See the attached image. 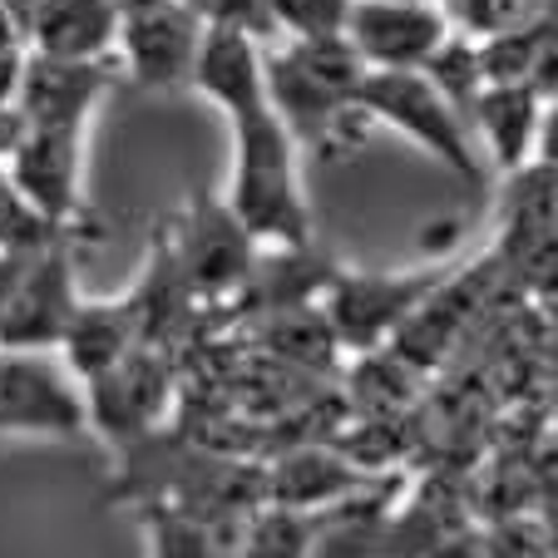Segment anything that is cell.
I'll return each mask as SVG.
<instances>
[{"label": "cell", "mask_w": 558, "mask_h": 558, "mask_svg": "<svg viewBox=\"0 0 558 558\" xmlns=\"http://www.w3.org/2000/svg\"><path fill=\"white\" fill-rule=\"evenodd\" d=\"M361 80H366V60L351 50L341 31L306 35L267 54V105L296 144H312L322 154L347 144L351 129L366 124Z\"/></svg>", "instance_id": "6da1fadb"}, {"label": "cell", "mask_w": 558, "mask_h": 558, "mask_svg": "<svg viewBox=\"0 0 558 558\" xmlns=\"http://www.w3.org/2000/svg\"><path fill=\"white\" fill-rule=\"evenodd\" d=\"M232 124V183L228 208L267 247H312V208L296 183V138L267 109L228 119Z\"/></svg>", "instance_id": "7a4b0ae2"}, {"label": "cell", "mask_w": 558, "mask_h": 558, "mask_svg": "<svg viewBox=\"0 0 558 558\" xmlns=\"http://www.w3.org/2000/svg\"><path fill=\"white\" fill-rule=\"evenodd\" d=\"M361 114L390 124L425 154H435L450 173L470 183H485L480 154H474V129L450 99L435 89L425 70H366L361 80Z\"/></svg>", "instance_id": "3957f363"}, {"label": "cell", "mask_w": 558, "mask_h": 558, "mask_svg": "<svg viewBox=\"0 0 558 558\" xmlns=\"http://www.w3.org/2000/svg\"><path fill=\"white\" fill-rule=\"evenodd\" d=\"M0 430L5 435L89 430L80 376L50 347H0Z\"/></svg>", "instance_id": "277c9868"}, {"label": "cell", "mask_w": 558, "mask_h": 558, "mask_svg": "<svg viewBox=\"0 0 558 558\" xmlns=\"http://www.w3.org/2000/svg\"><path fill=\"white\" fill-rule=\"evenodd\" d=\"M163 247H169L173 267H179L183 287L193 296H222L247 287L263 243L238 222V213L228 203H218L213 193H198L183 213L179 232L163 238Z\"/></svg>", "instance_id": "5b68a950"}, {"label": "cell", "mask_w": 558, "mask_h": 558, "mask_svg": "<svg viewBox=\"0 0 558 558\" xmlns=\"http://www.w3.org/2000/svg\"><path fill=\"white\" fill-rule=\"evenodd\" d=\"M445 287V272H396V277H380V272H337L327 287V327L337 337V347L351 351H371L380 347L386 337H396L405 316L425 302L430 292Z\"/></svg>", "instance_id": "8992f818"}, {"label": "cell", "mask_w": 558, "mask_h": 558, "mask_svg": "<svg viewBox=\"0 0 558 558\" xmlns=\"http://www.w3.org/2000/svg\"><path fill=\"white\" fill-rule=\"evenodd\" d=\"M341 35L366 70H421L450 35V21L440 0H351Z\"/></svg>", "instance_id": "52a82bcc"}, {"label": "cell", "mask_w": 558, "mask_h": 558, "mask_svg": "<svg viewBox=\"0 0 558 558\" xmlns=\"http://www.w3.org/2000/svg\"><path fill=\"white\" fill-rule=\"evenodd\" d=\"M198 15L183 0H158V5L119 15L114 50L144 89H183L193 74V60H198Z\"/></svg>", "instance_id": "ba28073f"}, {"label": "cell", "mask_w": 558, "mask_h": 558, "mask_svg": "<svg viewBox=\"0 0 558 558\" xmlns=\"http://www.w3.org/2000/svg\"><path fill=\"white\" fill-rule=\"evenodd\" d=\"M74 272L70 247L31 253L15 272L11 292L0 296V347H60L74 316Z\"/></svg>", "instance_id": "9c48e42d"}, {"label": "cell", "mask_w": 558, "mask_h": 558, "mask_svg": "<svg viewBox=\"0 0 558 558\" xmlns=\"http://www.w3.org/2000/svg\"><path fill=\"white\" fill-rule=\"evenodd\" d=\"M80 169H85V124H25L11 154V179L45 222L80 213Z\"/></svg>", "instance_id": "30bf717a"}, {"label": "cell", "mask_w": 558, "mask_h": 558, "mask_svg": "<svg viewBox=\"0 0 558 558\" xmlns=\"http://www.w3.org/2000/svg\"><path fill=\"white\" fill-rule=\"evenodd\" d=\"M85 411L89 425H99L114 440H138L148 435V425L163 415L169 401V366L158 351H148V341L129 347L114 366H105L99 376L85 380Z\"/></svg>", "instance_id": "8fae6325"}, {"label": "cell", "mask_w": 558, "mask_h": 558, "mask_svg": "<svg viewBox=\"0 0 558 558\" xmlns=\"http://www.w3.org/2000/svg\"><path fill=\"white\" fill-rule=\"evenodd\" d=\"M114 85L109 60H60V54H25L15 109L25 124H89L95 105Z\"/></svg>", "instance_id": "7c38bea8"}, {"label": "cell", "mask_w": 558, "mask_h": 558, "mask_svg": "<svg viewBox=\"0 0 558 558\" xmlns=\"http://www.w3.org/2000/svg\"><path fill=\"white\" fill-rule=\"evenodd\" d=\"M189 85L208 95L228 119L267 109V50L257 35L232 31V25H203L198 60H193Z\"/></svg>", "instance_id": "4fadbf2b"}, {"label": "cell", "mask_w": 558, "mask_h": 558, "mask_svg": "<svg viewBox=\"0 0 558 558\" xmlns=\"http://www.w3.org/2000/svg\"><path fill=\"white\" fill-rule=\"evenodd\" d=\"M25 40L35 54L109 60L119 40V5L114 0H40Z\"/></svg>", "instance_id": "5bb4252c"}, {"label": "cell", "mask_w": 558, "mask_h": 558, "mask_svg": "<svg viewBox=\"0 0 558 558\" xmlns=\"http://www.w3.org/2000/svg\"><path fill=\"white\" fill-rule=\"evenodd\" d=\"M544 124V89L538 85H485L470 105V129L495 148L499 169L519 173L529 163V148L538 144Z\"/></svg>", "instance_id": "9a60e30c"}, {"label": "cell", "mask_w": 558, "mask_h": 558, "mask_svg": "<svg viewBox=\"0 0 558 558\" xmlns=\"http://www.w3.org/2000/svg\"><path fill=\"white\" fill-rule=\"evenodd\" d=\"M64 347V366L74 371L80 380L99 376L105 366H114L129 347H138V327H134V312L129 302H114V306H74L70 327L60 337Z\"/></svg>", "instance_id": "2e32d148"}, {"label": "cell", "mask_w": 558, "mask_h": 558, "mask_svg": "<svg viewBox=\"0 0 558 558\" xmlns=\"http://www.w3.org/2000/svg\"><path fill=\"white\" fill-rule=\"evenodd\" d=\"M267 21H272V35L287 31L292 40H306V35H337L347 25V5L351 0H263Z\"/></svg>", "instance_id": "e0dca14e"}, {"label": "cell", "mask_w": 558, "mask_h": 558, "mask_svg": "<svg viewBox=\"0 0 558 558\" xmlns=\"http://www.w3.org/2000/svg\"><path fill=\"white\" fill-rule=\"evenodd\" d=\"M203 25H232V31H247L257 40L272 35V21H267V5L263 0H183Z\"/></svg>", "instance_id": "ac0fdd59"}, {"label": "cell", "mask_w": 558, "mask_h": 558, "mask_svg": "<svg viewBox=\"0 0 558 558\" xmlns=\"http://www.w3.org/2000/svg\"><path fill=\"white\" fill-rule=\"evenodd\" d=\"M25 134V114L15 105H0V158H11Z\"/></svg>", "instance_id": "d6986e66"}, {"label": "cell", "mask_w": 558, "mask_h": 558, "mask_svg": "<svg viewBox=\"0 0 558 558\" xmlns=\"http://www.w3.org/2000/svg\"><path fill=\"white\" fill-rule=\"evenodd\" d=\"M35 5H40V0H0V21L11 25L15 35H25V31H31Z\"/></svg>", "instance_id": "ffe728a7"}, {"label": "cell", "mask_w": 558, "mask_h": 558, "mask_svg": "<svg viewBox=\"0 0 558 558\" xmlns=\"http://www.w3.org/2000/svg\"><path fill=\"white\" fill-rule=\"evenodd\" d=\"M114 5H119V15H124V11H144V5H158V0H114Z\"/></svg>", "instance_id": "44dd1931"}]
</instances>
